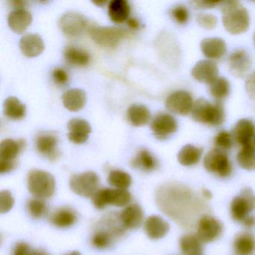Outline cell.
Here are the masks:
<instances>
[{"label": "cell", "instance_id": "obj_1", "mask_svg": "<svg viewBox=\"0 0 255 255\" xmlns=\"http://www.w3.org/2000/svg\"><path fill=\"white\" fill-rule=\"evenodd\" d=\"M156 203L164 214L187 228L197 225L207 208L203 198L179 183H167L159 186L156 189Z\"/></svg>", "mask_w": 255, "mask_h": 255}, {"label": "cell", "instance_id": "obj_2", "mask_svg": "<svg viewBox=\"0 0 255 255\" xmlns=\"http://www.w3.org/2000/svg\"><path fill=\"white\" fill-rule=\"evenodd\" d=\"M222 23L232 35L246 32L250 25V17L247 9L238 1H225L221 3Z\"/></svg>", "mask_w": 255, "mask_h": 255}, {"label": "cell", "instance_id": "obj_3", "mask_svg": "<svg viewBox=\"0 0 255 255\" xmlns=\"http://www.w3.org/2000/svg\"><path fill=\"white\" fill-rule=\"evenodd\" d=\"M192 117L195 122L210 126H220L225 121V113L222 102L210 104L204 98H199L193 104Z\"/></svg>", "mask_w": 255, "mask_h": 255}, {"label": "cell", "instance_id": "obj_4", "mask_svg": "<svg viewBox=\"0 0 255 255\" xmlns=\"http://www.w3.org/2000/svg\"><path fill=\"white\" fill-rule=\"evenodd\" d=\"M28 189L38 198H49L56 190V180L50 173L40 169L29 171L27 176Z\"/></svg>", "mask_w": 255, "mask_h": 255}, {"label": "cell", "instance_id": "obj_5", "mask_svg": "<svg viewBox=\"0 0 255 255\" xmlns=\"http://www.w3.org/2000/svg\"><path fill=\"white\" fill-rule=\"evenodd\" d=\"M92 198L94 206L98 210H104L109 205L125 207L131 201L130 193L127 189L110 188L98 189Z\"/></svg>", "mask_w": 255, "mask_h": 255}, {"label": "cell", "instance_id": "obj_6", "mask_svg": "<svg viewBox=\"0 0 255 255\" xmlns=\"http://www.w3.org/2000/svg\"><path fill=\"white\" fill-rule=\"evenodd\" d=\"M255 210V195L250 188H244L231 204V215L236 222H243Z\"/></svg>", "mask_w": 255, "mask_h": 255}, {"label": "cell", "instance_id": "obj_7", "mask_svg": "<svg viewBox=\"0 0 255 255\" xmlns=\"http://www.w3.org/2000/svg\"><path fill=\"white\" fill-rule=\"evenodd\" d=\"M204 166L208 172L222 178L230 177L233 172L232 164L223 150L215 148L210 150L204 159Z\"/></svg>", "mask_w": 255, "mask_h": 255}, {"label": "cell", "instance_id": "obj_8", "mask_svg": "<svg viewBox=\"0 0 255 255\" xmlns=\"http://www.w3.org/2000/svg\"><path fill=\"white\" fill-rule=\"evenodd\" d=\"M69 185L74 193L84 198H89L98 191L99 176L93 171L74 174L70 178Z\"/></svg>", "mask_w": 255, "mask_h": 255}, {"label": "cell", "instance_id": "obj_9", "mask_svg": "<svg viewBox=\"0 0 255 255\" xmlns=\"http://www.w3.org/2000/svg\"><path fill=\"white\" fill-rule=\"evenodd\" d=\"M92 39L101 47L114 48L126 36L127 32L116 27L94 26L89 30Z\"/></svg>", "mask_w": 255, "mask_h": 255}, {"label": "cell", "instance_id": "obj_10", "mask_svg": "<svg viewBox=\"0 0 255 255\" xmlns=\"http://www.w3.org/2000/svg\"><path fill=\"white\" fill-rule=\"evenodd\" d=\"M89 23L87 17L81 13L68 11L59 19V26L65 35L77 37L87 30Z\"/></svg>", "mask_w": 255, "mask_h": 255}, {"label": "cell", "instance_id": "obj_11", "mask_svg": "<svg viewBox=\"0 0 255 255\" xmlns=\"http://www.w3.org/2000/svg\"><path fill=\"white\" fill-rule=\"evenodd\" d=\"M223 228V224L219 219L205 214L197 224V236L203 243H212L219 238Z\"/></svg>", "mask_w": 255, "mask_h": 255}, {"label": "cell", "instance_id": "obj_12", "mask_svg": "<svg viewBox=\"0 0 255 255\" xmlns=\"http://www.w3.org/2000/svg\"><path fill=\"white\" fill-rule=\"evenodd\" d=\"M150 128L156 138L165 140L177 132L178 124L171 115L159 113L152 119Z\"/></svg>", "mask_w": 255, "mask_h": 255}, {"label": "cell", "instance_id": "obj_13", "mask_svg": "<svg viewBox=\"0 0 255 255\" xmlns=\"http://www.w3.org/2000/svg\"><path fill=\"white\" fill-rule=\"evenodd\" d=\"M59 138L51 132H42L35 138L37 150L44 157L50 161H56L60 157Z\"/></svg>", "mask_w": 255, "mask_h": 255}, {"label": "cell", "instance_id": "obj_14", "mask_svg": "<svg viewBox=\"0 0 255 255\" xmlns=\"http://www.w3.org/2000/svg\"><path fill=\"white\" fill-rule=\"evenodd\" d=\"M193 104L192 95L183 90L173 92L165 101L166 108L171 113L180 116H186L192 112Z\"/></svg>", "mask_w": 255, "mask_h": 255}, {"label": "cell", "instance_id": "obj_15", "mask_svg": "<svg viewBox=\"0 0 255 255\" xmlns=\"http://www.w3.org/2000/svg\"><path fill=\"white\" fill-rule=\"evenodd\" d=\"M230 72L237 78H243L252 68L250 56L244 50L233 52L228 58Z\"/></svg>", "mask_w": 255, "mask_h": 255}, {"label": "cell", "instance_id": "obj_16", "mask_svg": "<svg viewBox=\"0 0 255 255\" xmlns=\"http://www.w3.org/2000/svg\"><path fill=\"white\" fill-rule=\"evenodd\" d=\"M192 75L197 81L210 85L219 77V69L213 61L201 60L192 68Z\"/></svg>", "mask_w": 255, "mask_h": 255}, {"label": "cell", "instance_id": "obj_17", "mask_svg": "<svg viewBox=\"0 0 255 255\" xmlns=\"http://www.w3.org/2000/svg\"><path fill=\"white\" fill-rule=\"evenodd\" d=\"M255 135V124L249 119H240L233 129V138L242 147L253 144Z\"/></svg>", "mask_w": 255, "mask_h": 255}, {"label": "cell", "instance_id": "obj_18", "mask_svg": "<svg viewBox=\"0 0 255 255\" xmlns=\"http://www.w3.org/2000/svg\"><path fill=\"white\" fill-rule=\"evenodd\" d=\"M68 138L71 142L75 144H83L89 138L92 132V127L89 122L84 119H72L68 122Z\"/></svg>", "mask_w": 255, "mask_h": 255}, {"label": "cell", "instance_id": "obj_19", "mask_svg": "<svg viewBox=\"0 0 255 255\" xmlns=\"http://www.w3.org/2000/svg\"><path fill=\"white\" fill-rule=\"evenodd\" d=\"M26 147V141L23 138L4 139L0 144V160L16 162L17 156Z\"/></svg>", "mask_w": 255, "mask_h": 255}, {"label": "cell", "instance_id": "obj_20", "mask_svg": "<svg viewBox=\"0 0 255 255\" xmlns=\"http://www.w3.org/2000/svg\"><path fill=\"white\" fill-rule=\"evenodd\" d=\"M120 220L127 229L135 230L139 228L144 220V212L141 206L132 204L125 207L121 213Z\"/></svg>", "mask_w": 255, "mask_h": 255}, {"label": "cell", "instance_id": "obj_21", "mask_svg": "<svg viewBox=\"0 0 255 255\" xmlns=\"http://www.w3.org/2000/svg\"><path fill=\"white\" fill-rule=\"evenodd\" d=\"M20 50L27 57H36L43 53L45 46L41 37L38 34H26L19 43Z\"/></svg>", "mask_w": 255, "mask_h": 255}, {"label": "cell", "instance_id": "obj_22", "mask_svg": "<svg viewBox=\"0 0 255 255\" xmlns=\"http://www.w3.org/2000/svg\"><path fill=\"white\" fill-rule=\"evenodd\" d=\"M169 231V224L160 216H150L144 222V232L151 240L163 238Z\"/></svg>", "mask_w": 255, "mask_h": 255}, {"label": "cell", "instance_id": "obj_23", "mask_svg": "<svg viewBox=\"0 0 255 255\" xmlns=\"http://www.w3.org/2000/svg\"><path fill=\"white\" fill-rule=\"evenodd\" d=\"M32 22V14L26 8H15L8 16V26L16 33L24 32Z\"/></svg>", "mask_w": 255, "mask_h": 255}, {"label": "cell", "instance_id": "obj_24", "mask_svg": "<svg viewBox=\"0 0 255 255\" xmlns=\"http://www.w3.org/2000/svg\"><path fill=\"white\" fill-rule=\"evenodd\" d=\"M201 50L207 59H219L226 53V43L222 38H205L201 41Z\"/></svg>", "mask_w": 255, "mask_h": 255}, {"label": "cell", "instance_id": "obj_25", "mask_svg": "<svg viewBox=\"0 0 255 255\" xmlns=\"http://www.w3.org/2000/svg\"><path fill=\"white\" fill-rule=\"evenodd\" d=\"M87 101L86 92L80 89H72L62 95V102L67 110L78 112L85 107Z\"/></svg>", "mask_w": 255, "mask_h": 255}, {"label": "cell", "instance_id": "obj_26", "mask_svg": "<svg viewBox=\"0 0 255 255\" xmlns=\"http://www.w3.org/2000/svg\"><path fill=\"white\" fill-rule=\"evenodd\" d=\"M131 165L144 172H151L157 169L159 163L156 157L148 150L141 149L131 161Z\"/></svg>", "mask_w": 255, "mask_h": 255}, {"label": "cell", "instance_id": "obj_27", "mask_svg": "<svg viewBox=\"0 0 255 255\" xmlns=\"http://www.w3.org/2000/svg\"><path fill=\"white\" fill-rule=\"evenodd\" d=\"M130 6L126 0H113L109 3L108 14L114 23H122L128 20Z\"/></svg>", "mask_w": 255, "mask_h": 255}, {"label": "cell", "instance_id": "obj_28", "mask_svg": "<svg viewBox=\"0 0 255 255\" xmlns=\"http://www.w3.org/2000/svg\"><path fill=\"white\" fill-rule=\"evenodd\" d=\"M234 249L237 255H252L255 252V237L250 233L243 232L236 237Z\"/></svg>", "mask_w": 255, "mask_h": 255}, {"label": "cell", "instance_id": "obj_29", "mask_svg": "<svg viewBox=\"0 0 255 255\" xmlns=\"http://www.w3.org/2000/svg\"><path fill=\"white\" fill-rule=\"evenodd\" d=\"M127 118L133 126H144L150 121V112L146 106L133 104L128 109Z\"/></svg>", "mask_w": 255, "mask_h": 255}, {"label": "cell", "instance_id": "obj_30", "mask_svg": "<svg viewBox=\"0 0 255 255\" xmlns=\"http://www.w3.org/2000/svg\"><path fill=\"white\" fill-rule=\"evenodd\" d=\"M202 147H195L192 144H186L182 147L177 155V159L183 166H193L199 162L202 156Z\"/></svg>", "mask_w": 255, "mask_h": 255}, {"label": "cell", "instance_id": "obj_31", "mask_svg": "<svg viewBox=\"0 0 255 255\" xmlns=\"http://www.w3.org/2000/svg\"><path fill=\"white\" fill-rule=\"evenodd\" d=\"M3 113L11 120H21L26 116V105L15 97H9L4 102Z\"/></svg>", "mask_w": 255, "mask_h": 255}, {"label": "cell", "instance_id": "obj_32", "mask_svg": "<svg viewBox=\"0 0 255 255\" xmlns=\"http://www.w3.org/2000/svg\"><path fill=\"white\" fill-rule=\"evenodd\" d=\"M75 212L69 208H60L55 211L50 216L52 225L59 228H68L77 222Z\"/></svg>", "mask_w": 255, "mask_h": 255}, {"label": "cell", "instance_id": "obj_33", "mask_svg": "<svg viewBox=\"0 0 255 255\" xmlns=\"http://www.w3.org/2000/svg\"><path fill=\"white\" fill-rule=\"evenodd\" d=\"M180 248L183 255H202L204 246L198 236L186 234L180 239Z\"/></svg>", "mask_w": 255, "mask_h": 255}, {"label": "cell", "instance_id": "obj_34", "mask_svg": "<svg viewBox=\"0 0 255 255\" xmlns=\"http://www.w3.org/2000/svg\"><path fill=\"white\" fill-rule=\"evenodd\" d=\"M64 57L68 63L76 66H86L90 62L89 53L74 46H69L65 49Z\"/></svg>", "mask_w": 255, "mask_h": 255}, {"label": "cell", "instance_id": "obj_35", "mask_svg": "<svg viewBox=\"0 0 255 255\" xmlns=\"http://www.w3.org/2000/svg\"><path fill=\"white\" fill-rule=\"evenodd\" d=\"M239 165L248 171L255 170V149L253 144L241 148L237 156Z\"/></svg>", "mask_w": 255, "mask_h": 255}, {"label": "cell", "instance_id": "obj_36", "mask_svg": "<svg viewBox=\"0 0 255 255\" xmlns=\"http://www.w3.org/2000/svg\"><path fill=\"white\" fill-rule=\"evenodd\" d=\"M230 90L229 82L225 77H218L210 85V95L219 102H222L229 95Z\"/></svg>", "mask_w": 255, "mask_h": 255}, {"label": "cell", "instance_id": "obj_37", "mask_svg": "<svg viewBox=\"0 0 255 255\" xmlns=\"http://www.w3.org/2000/svg\"><path fill=\"white\" fill-rule=\"evenodd\" d=\"M114 236H119L110 229L98 230L92 236V244L98 249H107L113 243Z\"/></svg>", "mask_w": 255, "mask_h": 255}, {"label": "cell", "instance_id": "obj_38", "mask_svg": "<svg viewBox=\"0 0 255 255\" xmlns=\"http://www.w3.org/2000/svg\"><path fill=\"white\" fill-rule=\"evenodd\" d=\"M108 182L116 189H127L132 183V178L128 173L122 170H113L108 176Z\"/></svg>", "mask_w": 255, "mask_h": 255}, {"label": "cell", "instance_id": "obj_39", "mask_svg": "<svg viewBox=\"0 0 255 255\" xmlns=\"http://www.w3.org/2000/svg\"><path fill=\"white\" fill-rule=\"evenodd\" d=\"M28 213L34 219H40L47 214L48 207L47 203L41 198H32L26 204Z\"/></svg>", "mask_w": 255, "mask_h": 255}, {"label": "cell", "instance_id": "obj_40", "mask_svg": "<svg viewBox=\"0 0 255 255\" xmlns=\"http://www.w3.org/2000/svg\"><path fill=\"white\" fill-rule=\"evenodd\" d=\"M214 142L216 147V148L223 150L225 152L227 151L232 147V135L227 131H221L215 137Z\"/></svg>", "mask_w": 255, "mask_h": 255}, {"label": "cell", "instance_id": "obj_41", "mask_svg": "<svg viewBox=\"0 0 255 255\" xmlns=\"http://www.w3.org/2000/svg\"><path fill=\"white\" fill-rule=\"evenodd\" d=\"M171 15L179 24H185L189 19V11L186 6L182 5H176L171 8Z\"/></svg>", "mask_w": 255, "mask_h": 255}, {"label": "cell", "instance_id": "obj_42", "mask_svg": "<svg viewBox=\"0 0 255 255\" xmlns=\"http://www.w3.org/2000/svg\"><path fill=\"white\" fill-rule=\"evenodd\" d=\"M13 255H50L44 251L32 249L26 243H18L14 247Z\"/></svg>", "mask_w": 255, "mask_h": 255}, {"label": "cell", "instance_id": "obj_43", "mask_svg": "<svg viewBox=\"0 0 255 255\" xmlns=\"http://www.w3.org/2000/svg\"><path fill=\"white\" fill-rule=\"evenodd\" d=\"M14 198L8 190H2L0 192V212L2 214L8 213L14 207Z\"/></svg>", "mask_w": 255, "mask_h": 255}, {"label": "cell", "instance_id": "obj_44", "mask_svg": "<svg viewBox=\"0 0 255 255\" xmlns=\"http://www.w3.org/2000/svg\"><path fill=\"white\" fill-rule=\"evenodd\" d=\"M198 25L207 30H211L216 27L218 23V19L216 16L211 14H198L196 17Z\"/></svg>", "mask_w": 255, "mask_h": 255}, {"label": "cell", "instance_id": "obj_45", "mask_svg": "<svg viewBox=\"0 0 255 255\" xmlns=\"http://www.w3.org/2000/svg\"><path fill=\"white\" fill-rule=\"evenodd\" d=\"M52 77L53 81L59 86H64L68 82V74L65 70L62 68H57L53 70L52 73Z\"/></svg>", "mask_w": 255, "mask_h": 255}, {"label": "cell", "instance_id": "obj_46", "mask_svg": "<svg viewBox=\"0 0 255 255\" xmlns=\"http://www.w3.org/2000/svg\"><path fill=\"white\" fill-rule=\"evenodd\" d=\"M246 89L251 99L255 101V71L251 74L246 80Z\"/></svg>", "mask_w": 255, "mask_h": 255}, {"label": "cell", "instance_id": "obj_47", "mask_svg": "<svg viewBox=\"0 0 255 255\" xmlns=\"http://www.w3.org/2000/svg\"><path fill=\"white\" fill-rule=\"evenodd\" d=\"M222 2H209V1H192L191 4L193 5L194 8H201V9H207V8H213L217 5H221Z\"/></svg>", "mask_w": 255, "mask_h": 255}, {"label": "cell", "instance_id": "obj_48", "mask_svg": "<svg viewBox=\"0 0 255 255\" xmlns=\"http://www.w3.org/2000/svg\"><path fill=\"white\" fill-rule=\"evenodd\" d=\"M18 165V162H10V161L0 160V173L1 174H6L13 171Z\"/></svg>", "mask_w": 255, "mask_h": 255}, {"label": "cell", "instance_id": "obj_49", "mask_svg": "<svg viewBox=\"0 0 255 255\" xmlns=\"http://www.w3.org/2000/svg\"><path fill=\"white\" fill-rule=\"evenodd\" d=\"M243 225L247 228H252L255 226V217L254 216L251 215L249 217L246 218L243 222H242Z\"/></svg>", "mask_w": 255, "mask_h": 255}, {"label": "cell", "instance_id": "obj_50", "mask_svg": "<svg viewBox=\"0 0 255 255\" xmlns=\"http://www.w3.org/2000/svg\"><path fill=\"white\" fill-rule=\"evenodd\" d=\"M128 24L131 29H139L140 27L139 22H138V20H137L136 19L133 18V17L128 19Z\"/></svg>", "mask_w": 255, "mask_h": 255}, {"label": "cell", "instance_id": "obj_51", "mask_svg": "<svg viewBox=\"0 0 255 255\" xmlns=\"http://www.w3.org/2000/svg\"><path fill=\"white\" fill-rule=\"evenodd\" d=\"M202 195L204 196V198H206V199H211L212 197H213V194H212V192L207 189H202Z\"/></svg>", "mask_w": 255, "mask_h": 255}, {"label": "cell", "instance_id": "obj_52", "mask_svg": "<svg viewBox=\"0 0 255 255\" xmlns=\"http://www.w3.org/2000/svg\"><path fill=\"white\" fill-rule=\"evenodd\" d=\"M64 255H82V254L80 252H77V251H74V252H71Z\"/></svg>", "mask_w": 255, "mask_h": 255}, {"label": "cell", "instance_id": "obj_53", "mask_svg": "<svg viewBox=\"0 0 255 255\" xmlns=\"http://www.w3.org/2000/svg\"><path fill=\"white\" fill-rule=\"evenodd\" d=\"M95 5H99V6H103V5H105L107 3V1H103V2H93Z\"/></svg>", "mask_w": 255, "mask_h": 255}, {"label": "cell", "instance_id": "obj_54", "mask_svg": "<svg viewBox=\"0 0 255 255\" xmlns=\"http://www.w3.org/2000/svg\"><path fill=\"white\" fill-rule=\"evenodd\" d=\"M253 146L255 149V137H254V139H253Z\"/></svg>", "mask_w": 255, "mask_h": 255}, {"label": "cell", "instance_id": "obj_55", "mask_svg": "<svg viewBox=\"0 0 255 255\" xmlns=\"http://www.w3.org/2000/svg\"><path fill=\"white\" fill-rule=\"evenodd\" d=\"M254 44H255V35H254Z\"/></svg>", "mask_w": 255, "mask_h": 255}]
</instances>
